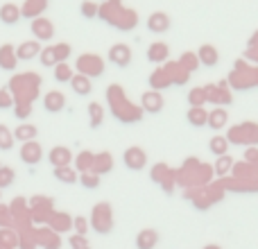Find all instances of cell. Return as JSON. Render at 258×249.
I'll list each match as a JSON object with an SVG mask.
<instances>
[{"label":"cell","instance_id":"20","mask_svg":"<svg viewBox=\"0 0 258 249\" xmlns=\"http://www.w3.org/2000/svg\"><path fill=\"white\" fill-rule=\"evenodd\" d=\"M54 77H57L59 82H71L73 73H71V68H68L66 64H57V68H54Z\"/></svg>","mask_w":258,"mask_h":249},{"label":"cell","instance_id":"32","mask_svg":"<svg viewBox=\"0 0 258 249\" xmlns=\"http://www.w3.org/2000/svg\"><path fill=\"white\" fill-rule=\"evenodd\" d=\"M77 163H82V165H80V168H82V170H86V168H89V165H91V163H93V156H91V154H89V152H84V154H82V156H80V161H77Z\"/></svg>","mask_w":258,"mask_h":249},{"label":"cell","instance_id":"34","mask_svg":"<svg viewBox=\"0 0 258 249\" xmlns=\"http://www.w3.org/2000/svg\"><path fill=\"white\" fill-rule=\"evenodd\" d=\"M247 159H249V161H256V159H258V152H256V150H249V152H247Z\"/></svg>","mask_w":258,"mask_h":249},{"label":"cell","instance_id":"3","mask_svg":"<svg viewBox=\"0 0 258 249\" xmlns=\"http://www.w3.org/2000/svg\"><path fill=\"white\" fill-rule=\"evenodd\" d=\"M145 161H147V156H145V152H143L141 147H129V150L125 152V165L127 168L143 170L145 168Z\"/></svg>","mask_w":258,"mask_h":249},{"label":"cell","instance_id":"33","mask_svg":"<svg viewBox=\"0 0 258 249\" xmlns=\"http://www.w3.org/2000/svg\"><path fill=\"white\" fill-rule=\"evenodd\" d=\"M73 247H75V249H86V242L84 240H77V238H75V240H73Z\"/></svg>","mask_w":258,"mask_h":249},{"label":"cell","instance_id":"29","mask_svg":"<svg viewBox=\"0 0 258 249\" xmlns=\"http://www.w3.org/2000/svg\"><path fill=\"white\" fill-rule=\"evenodd\" d=\"M32 136H36V129L34 127H21L16 132V138H32Z\"/></svg>","mask_w":258,"mask_h":249},{"label":"cell","instance_id":"14","mask_svg":"<svg viewBox=\"0 0 258 249\" xmlns=\"http://www.w3.org/2000/svg\"><path fill=\"white\" fill-rule=\"evenodd\" d=\"M18 16H21V14H18V7H16V5H5V7L0 9V21L7 23V25L16 23Z\"/></svg>","mask_w":258,"mask_h":249},{"label":"cell","instance_id":"1","mask_svg":"<svg viewBox=\"0 0 258 249\" xmlns=\"http://www.w3.org/2000/svg\"><path fill=\"white\" fill-rule=\"evenodd\" d=\"M109 61L120 66V68L129 66V61H132V48L125 43H116L111 50H109Z\"/></svg>","mask_w":258,"mask_h":249},{"label":"cell","instance_id":"16","mask_svg":"<svg viewBox=\"0 0 258 249\" xmlns=\"http://www.w3.org/2000/svg\"><path fill=\"white\" fill-rule=\"evenodd\" d=\"M23 159H25L27 163H36V161L41 159V147L36 145V143H27V145L23 147Z\"/></svg>","mask_w":258,"mask_h":249},{"label":"cell","instance_id":"30","mask_svg":"<svg viewBox=\"0 0 258 249\" xmlns=\"http://www.w3.org/2000/svg\"><path fill=\"white\" fill-rule=\"evenodd\" d=\"M0 145H3L5 150H9V145H12V141H9V134H7V127H0Z\"/></svg>","mask_w":258,"mask_h":249},{"label":"cell","instance_id":"4","mask_svg":"<svg viewBox=\"0 0 258 249\" xmlns=\"http://www.w3.org/2000/svg\"><path fill=\"white\" fill-rule=\"evenodd\" d=\"M197 59H200V64H204V66L213 68L215 64H218L220 54H218V50H215V45H211V43H204V45H202L200 50H197Z\"/></svg>","mask_w":258,"mask_h":249},{"label":"cell","instance_id":"18","mask_svg":"<svg viewBox=\"0 0 258 249\" xmlns=\"http://www.w3.org/2000/svg\"><path fill=\"white\" fill-rule=\"evenodd\" d=\"M45 109L48 111H59V109H63V95L61 93H48L45 95Z\"/></svg>","mask_w":258,"mask_h":249},{"label":"cell","instance_id":"27","mask_svg":"<svg viewBox=\"0 0 258 249\" xmlns=\"http://www.w3.org/2000/svg\"><path fill=\"white\" fill-rule=\"evenodd\" d=\"M229 168H231V159H229L227 154H224V156H220L218 165H215V170H218V174H224V172H229Z\"/></svg>","mask_w":258,"mask_h":249},{"label":"cell","instance_id":"10","mask_svg":"<svg viewBox=\"0 0 258 249\" xmlns=\"http://www.w3.org/2000/svg\"><path fill=\"white\" fill-rule=\"evenodd\" d=\"M227 111H224V109H213V111L209 113V127L211 129H222L224 125H227Z\"/></svg>","mask_w":258,"mask_h":249},{"label":"cell","instance_id":"11","mask_svg":"<svg viewBox=\"0 0 258 249\" xmlns=\"http://www.w3.org/2000/svg\"><path fill=\"white\" fill-rule=\"evenodd\" d=\"M71 86H73V91H75V93H80V95H89V93H91V80H89L86 75L73 77V80H71Z\"/></svg>","mask_w":258,"mask_h":249},{"label":"cell","instance_id":"24","mask_svg":"<svg viewBox=\"0 0 258 249\" xmlns=\"http://www.w3.org/2000/svg\"><path fill=\"white\" fill-rule=\"evenodd\" d=\"M54 57H57V64H61L63 59L68 57V54H71V48H68L66 43H59V45H54Z\"/></svg>","mask_w":258,"mask_h":249},{"label":"cell","instance_id":"6","mask_svg":"<svg viewBox=\"0 0 258 249\" xmlns=\"http://www.w3.org/2000/svg\"><path fill=\"white\" fill-rule=\"evenodd\" d=\"M168 54H170V48L163 43V41L152 43L150 48H147V59H150L152 64H163L165 59H168Z\"/></svg>","mask_w":258,"mask_h":249},{"label":"cell","instance_id":"21","mask_svg":"<svg viewBox=\"0 0 258 249\" xmlns=\"http://www.w3.org/2000/svg\"><path fill=\"white\" fill-rule=\"evenodd\" d=\"M57 179H61V181H66V183H73L75 181V172H73L71 168H66V165H61V168H57Z\"/></svg>","mask_w":258,"mask_h":249},{"label":"cell","instance_id":"22","mask_svg":"<svg viewBox=\"0 0 258 249\" xmlns=\"http://www.w3.org/2000/svg\"><path fill=\"white\" fill-rule=\"evenodd\" d=\"M95 170H98V172H109V170H111V156L102 154L100 159H95Z\"/></svg>","mask_w":258,"mask_h":249},{"label":"cell","instance_id":"19","mask_svg":"<svg viewBox=\"0 0 258 249\" xmlns=\"http://www.w3.org/2000/svg\"><path fill=\"white\" fill-rule=\"evenodd\" d=\"M206 100H209L206 89H192L190 93H188V102H190V107H202Z\"/></svg>","mask_w":258,"mask_h":249},{"label":"cell","instance_id":"9","mask_svg":"<svg viewBox=\"0 0 258 249\" xmlns=\"http://www.w3.org/2000/svg\"><path fill=\"white\" fill-rule=\"evenodd\" d=\"M156 240H159V233L152 231V229H145V231L138 233L136 245H138V249H152L156 245Z\"/></svg>","mask_w":258,"mask_h":249},{"label":"cell","instance_id":"17","mask_svg":"<svg viewBox=\"0 0 258 249\" xmlns=\"http://www.w3.org/2000/svg\"><path fill=\"white\" fill-rule=\"evenodd\" d=\"M50 159H52V163L57 165V168H61V165H66L68 161H71V152H68L66 147H54Z\"/></svg>","mask_w":258,"mask_h":249},{"label":"cell","instance_id":"2","mask_svg":"<svg viewBox=\"0 0 258 249\" xmlns=\"http://www.w3.org/2000/svg\"><path fill=\"white\" fill-rule=\"evenodd\" d=\"M147 30L154 32V34H163L170 30V16L165 12H154L147 18Z\"/></svg>","mask_w":258,"mask_h":249},{"label":"cell","instance_id":"28","mask_svg":"<svg viewBox=\"0 0 258 249\" xmlns=\"http://www.w3.org/2000/svg\"><path fill=\"white\" fill-rule=\"evenodd\" d=\"M9 54H12V48H9V45H5V48L0 50V61H3V68H12L14 66V61L9 59Z\"/></svg>","mask_w":258,"mask_h":249},{"label":"cell","instance_id":"15","mask_svg":"<svg viewBox=\"0 0 258 249\" xmlns=\"http://www.w3.org/2000/svg\"><path fill=\"white\" fill-rule=\"evenodd\" d=\"M41 52V48H39V43H34V41H27V43H23L21 48H18V57L21 59H32V57H36V54Z\"/></svg>","mask_w":258,"mask_h":249},{"label":"cell","instance_id":"12","mask_svg":"<svg viewBox=\"0 0 258 249\" xmlns=\"http://www.w3.org/2000/svg\"><path fill=\"white\" fill-rule=\"evenodd\" d=\"M209 150L213 152V154H218V156H224V154H227V150H229V138L213 136V138H211V143H209Z\"/></svg>","mask_w":258,"mask_h":249},{"label":"cell","instance_id":"7","mask_svg":"<svg viewBox=\"0 0 258 249\" xmlns=\"http://www.w3.org/2000/svg\"><path fill=\"white\" fill-rule=\"evenodd\" d=\"M80 68H82V71L91 68V75H100V73L104 71V64H102V59H100V57L84 54V57H80Z\"/></svg>","mask_w":258,"mask_h":249},{"label":"cell","instance_id":"31","mask_svg":"<svg viewBox=\"0 0 258 249\" xmlns=\"http://www.w3.org/2000/svg\"><path fill=\"white\" fill-rule=\"evenodd\" d=\"M82 181H84V186H86V188H95V186H98L100 179L95 177V174H84V177H82Z\"/></svg>","mask_w":258,"mask_h":249},{"label":"cell","instance_id":"25","mask_svg":"<svg viewBox=\"0 0 258 249\" xmlns=\"http://www.w3.org/2000/svg\"><path fill=\"white\" fill-rule=\"evenodd\" d=\"M41 61H43V66H52V64H57L54 50H52V48H45L43 52H41Z\"/></svg>","mask_w":258,"mask_h":249},{"label":"cell","instance_id":"8","mask_svg":"<svg viewBox=\"0 0 258 249\" xmlns=\"http://www.w3.org/2000/svg\"><path fill=\"white\" fill-rule=\"evenodd\" d=\"M188 122H190L192 127H204V125L209 122L206 109L204 107H190V111H188Z\"/></svg>","mask_w":258,"mask_h":249},{"label":"cell","instance_id":"26","mask_svg":"<svg viewBox=\"0 0 258 249\" xmlns=\"http://www.w3.org/2000/svg\"><path fill=\"white\" fill-rule=\"evenodd\" d=\"M82 14H84L86 18H93L95 14H98V5L89 3V0H86V3H82Z\"/></svg>","mask_w":258,"mask_h":249},{"label":"cell","instance_id":"5","mask_svg":"<svg viewBox=\"0 0 258 249\" xmlns=\"http://www.w3.org/2000/svg\"><path fill=\"white\" fill-rule=\"evenodd\" d=\"M143 109L150 113H159L161 109H163V98H161V93H156V91L143 93Z\"/></svg>","mask_w":258,"mask_h":249},{"label":"cell","instance_id":"13","mask_svg":"<svg viewBox=\"0 0 258 249\" xmlns=\"http://www.w3.org/2000/svg\"><path fill=\"white\" fill-rule=\"evenodd\" d=\"M179 66H181L186 73L197 71V66H200V59H197V52H183V54H181V59H179Z\"/></svg>","mask_w":258,"mask_h":249},{"label":"cell","instance_id":"23","mask_svg":"<svg viewBox=\"0 0 258 249\" xmlns=\"http://www.w3.org/2000/svg\"><path fill=\"white\" fill-rule=\"evenodd\" d=\"M89 111H91V125L98 127V125L102 122V107H100V104H91Z\"/></svg>","mask_w":258,"mask_h":249}]
</instances>
